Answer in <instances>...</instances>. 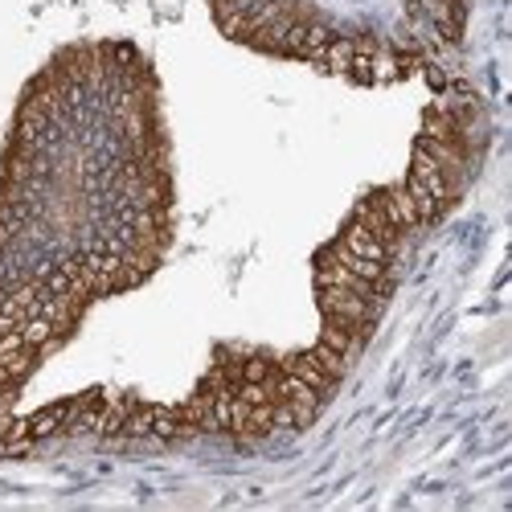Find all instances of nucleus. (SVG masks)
<instances>
[{"instance_id": "1", "label": "nucleus", "mask_w": 512, "mask_h": 512, "mask_svg": "<svg viewBox=\"0 0 512 512\" xmlns=\"http://www.w3.org/2000/svg\"><path fill=\"white\" fill-rule=\"evenodd\" d=\"M177 242V173L152 58L74 41L13 107L0 152V431L87 316L144 287Z\"/></svg>"}, {"instance_id": "2", "label": "nucleus", "mask_w": 512, "mask_h": 512, "mask_svg": "<svg viewBox=\"0 0 512 512\" xmlns=\"http://www.w3.org/2000/svg\"><path fill=\"white\" fill-rule=\"evenodd\" d=\"M488 144V111L463 82H443L426 107L410 168L398 185L369 189L340 230L316 250L320 336L304 353H267L218 345L185 402L156 406L127 394L91 390L29 418V435L46 439H234L263 443L295 435L324 410L373 340L398 287L406 246L435 230L476 181Z\"/></svg>"}, {"instance_id": "3", "label": "nucleus", "mask_w": 512, "mask_h": 512, "mask_svg": "<svg viewBox=\"0 0 512 512\" xmlns=\"http://www.w3.org/2000/svg\"><path fill=\"white\" fill-rule=\"evenodd\" d=\"M209 17L250 54L304 62L353 87H398L418 74L443 82L472 0H209Z\"/></svg>"}]
</instances>
